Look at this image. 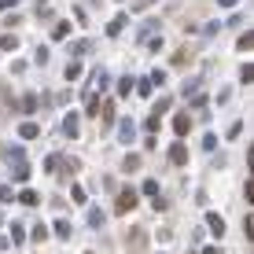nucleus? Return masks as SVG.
Here are the masks:
<instances>
[{"instance_id": "obj_2", "label": "nucleus", "mask_w": 254, "mask_h": 254, "mask_svg": "<svg viewBox=\"0 0 254 254\" xmlns=\"http://www.w3.org/2000/svg\"><path fill=\"white\" fill-rule=\"evenodd\" d=\"M136 203V191H122V199H118V210H133Z\"/></svg>"}, {"instance_id": "obj_1", "label": "nucleus", "mask_w": 254, "mask_h": 254, "mask_svg": "<svg viewBox=\"0 0 254 254\" xmlns=\"http://www.w3.org/2000/svg\"><path fill=\"white\" fill-rule=\"evenodd\" d=\"M129 251H133V254L144 251V229H133V232H129Z\"/></svg>"}, {"instance_id": "obj_9", "label": "nucleus", "mask_w": 254, "mask_h": 254, "mask_svg": "<svg viewBox=\"0 0 254 254\" xmlns=\"http://www.w3.org/2000/svg\"><path fill=\"white\" fill-rule=\"evenodd\" d=\"M147 4H151V0H136V7H147Z\"/></svg>"}, {"instance_id": "obj_4", "label": "nucleus", "mask_w": 254, "mask_h": 254, "mask_svg": "<svg viewBox=\"0 0 254 254\" xmlns=\"http://www.w3.org/2000/svg\"><path fill=\"white\" fill-rule=\"evenodd\" d=\"M63 133H66V136H77V133H81V129H77V118H74V115L63 122Z\"/></svg>"}, {"instance_id": "obj_7", "label": "nucleus", "mask_w": 254, "mask_h": 254, "mask_svg": "<svg viewBox=\"0 0 254 254\" xmlns=\"http://www.w3.org/2000/svg\"><path fill=\"white\" fill-rule=\"evenodd\" d=\"M19 133H22V136H30V140H33V136H37V126H33V122H26V126L19 129Z\"/></svg>"}, {"instance_id": "obj_3", "label": "nucleus", "mask_w": 254, "mask_h": 254, "mask_svg": "<svg viewBox=\"0 0 254 254\" xmlns=\"http://www.w3.org/2000/svg\"><path fill=\"white\" fill-rule=\"evenodd\" d=\"M170 159H173V162H177V166H185V162H188V151H185V147H181V144H173V151H170Z\"/></svg>"}, {"instance_id": "obj_10", "label": "nucleus", "mask_w": 254, "mask_h": 254, "mask_svg": "<svg viewBox=\"0 0 254 254\" xmlns=\"http://www.w3.org/2000/svg\"><path fill=\"white\" fill-rule=\"evenodd\" d=\"M221 4H225V7H232V4H236V0H221Z\"/></svg>"}, {"instance_id": "obj_8", "label": "nucleus", "mask_w": 254, "mask_h": 254, "mask_svg": "<svg viewBox=\"0 0 254 254\" xmlns=\"http://www.w3.org/2000/svg\"><path fill=\"white\" fill-rule=\"evenodd\" d=\"M122 26H126V19H115V22H111V26H107V33H111V37H115V33L122 30Z\"/></svg>"}, {"instance_id": "obj_6", "label": "nucleus", "mask_w": 254, "mask_h": 254, "mask_svg": "<svg viewBox=\"0 0 254 254\" xmlns=\"http://www.w3.org/2000/svg\"><path fill=\"white\" fill-rule=\"evenodd\" d=\"M0 48H4V52H15V48H19V37H11V33H7V37H0Z\"/></svg>"}, {"instance_id": "obj_5", "label": "nucleus", "mask_w": 254, "mask_h": 254, "mask_svg": "<svg viewBox=\"0 0 254 254\" xmlns=\"http://www.w3.org/2000/svg\"><path fill=\"white\" fill-rule=\"evenodd\" d=\"M173 129H177V136H185V133H188V115H177V118H173Z\"/></svg>"}]
</instances>
